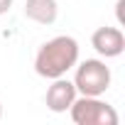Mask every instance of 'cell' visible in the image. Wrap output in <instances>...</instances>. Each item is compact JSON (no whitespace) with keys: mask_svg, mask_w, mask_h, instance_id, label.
<instances>
[{"mask_svg":"<svg viewBox=\"0 0 125 125\" xmlns=\"http://www.w3.org/2000/svg\"><path fill=\"white\" fill-rule=\"evenodd\" d=\"M79 61V42L69 34H59L44 42L34 56V71L42 79H59L66 76Z\"/></svg>","mask_w":125,"mask_h":125,"instance_id":"obj_1","label":"cell"},{"mask_svg":"<svg viewBox=\"0 0 125 125\" xmlns=\"http://www.w3.org/2000/svg\"><path fill=\"white\" fill-rule=\"evenodd\" d=\"M74 69H76L74 86H76L79 96H103L110 88L113 74L103 59H83L81 64L76 61Z\"/></svg>","mask_w":125,"mask_h":125,"instance_id":"obj_2","label":"cell"},{"mask_svg":"<svg viewBox=\"0 0 125 125\" xmlns=\"http://www.w3.org/2000/svg\"><path fill=\"white\" fill-rule=\"evenodd\" d=\"M69 115L76 125H118L120 118L110 103L101 96H76L69 108Z\"/></svg>","mask_w":125,"mask_h":125,"instance_id":"obj_3","label":"cell"},{"mask_svg":"<svg viewBox=\"0 0 125 125\" xmlns=\"http://www.w3.org/2000/svg\"><path fill=\"white\" fill-rule=\"evenodd\" d=\"M91 47L103 59H115L125 52V34L120 27H98L91 34Z\"/></svg>","mask_w":125,"mask_h":125,"instance_id":"obj_4","label":"cell"},{"mask_svg":"<svg viewBox=\"0 0 125 125\" xmlns=\"http://www.w3.org/2000/svg\"><path fill=\"white\" fill-rule=\"evenodd\" d=\"M76 86L74 81L59 76V79H52V86L47 88V96H44V103L52 113H66L71 108V103L76 101Z\"/></svg>","mask_w":125,"mask_h":125,"instance_id":"obj_5","label":"cell"},{"mask_svg":"<svg viewBox=\"0 0 125 125\" xmlns=\"http://www.w3.org/2000/svg\"><path fill=\"white\" fill-rule=\"evenodd\" d=\"M59 15L56 0H25V17L37 25H52Z\"/></svg>","mask_w":125,"mask_h":125,"instance_id":"obj_6","label":"cell"},{"mask_svg":"<svg viewBox=\"0 0 125 125\" xmlns=\"http://www.w3.org/2000/svg\"><path fill=\"white\" fill-rule=\"evenodd\" d=\"M123 8H125V0H118V3H115V15H118V22H120V25L125 22V17H123Z\"/></svg>","mask_w":125,"mask_h":125,"instance_id":"obj_7","label":"cell"},{"mask_svg":"<svg viewBox=\"0 0 125 125\" xmlns=\"http://www.w3.org/2000/svg\"><path fill=\"white\" fill-rule=\"evenodd\" d=\"M10 8H12V0H0V15L10 12Z\"/></svg>","mask_w":125,"mask_h":125,"instance_id":"obj_8","label":"cell"},{"mask_svg":"<svg viewBox=\"0 0 125 125\" xmlns=\"http://www.w3.org/2000/svg\"><path fill=\"white\" fill-rule=\"evenodd\" d=\"M0 118H3V103H0Z\"/></svg>","mask_w":125,"mask_h":125,"instance_id":"obj_9","label":"cell"}]
</instances>
